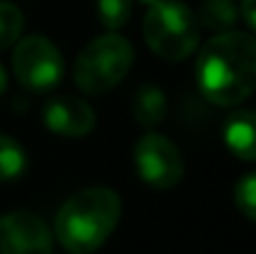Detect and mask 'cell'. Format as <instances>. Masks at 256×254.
<instances>
[{"mask_svg":"<svg viewBox=\"0 0 256 254\" xmlns=\"http://www.w3.org/2000/svg\"><path fill=\"white\" fill-rule=\"evenodd\" d=\"M222 137L234 157L244 162H256V110L232 112L224 122Z\"/></svg>","mask_w":256,"mask_h":254,"instance_id":"obj_9","label":"cell"},{"mask_svg":"<svg viewBox=\"0 0 256 254\" xmlns=\"http://www.w3.org/2000/svg\"><path fill=\"white\" fill-rule=\"evenodd\" d=\"M234 204H236V209L246 219L256 222V172L244 174L236 182V187H234Z\"/></svg>","mask_w":256,"mask_h":254,"instance_id":"obj_15","label":"cell"},{"mask_svg":"<svg viewBox=\"0 0 256 254\" xmlns=\"http://www.w3.org/2000/svg\"><path fill=\"white\" fill-rule=\"evenodd\" d=\"M22 13L15 3H8V0H0V50H8L12 48L20 35H22Z\"/></svg>","mask_w":256,"mask_h":254,"instance_id":"obj_13","label":"cell"},{"mask_svg":"<svg viewBox=\"0 0 256 254\" xmlns=\"http://www.w3.org/2000/svg\"><path fill=\"white\" fill-rule=\"evenodd\" d=\"M5 87H8V73H5V68L0 65V97H2Z\"/></svg>","mask_w":256,"mask_h":254,"instance_id":"obj_17","label":"cell"},{"mask_svg":"<svg viewBox=\"0 0 256 254\" xmlns=\"http://www.w3.org/2000/svg\"><path fill=\"white\" fill-rule=\"evenodd\" d=\"M0 254H52V232L30 212L5 214L0 217Z\"/></svg>","mask_w":256,"mask_h":254,"instance_id":"obj_7","label":"cell"},{"mask_svg":"<svg viewBox=\"0 0 256 254\" xmlns=\"http://www.w3.org/2000/svg\"><path fill=\"white\" fill-rule=\"evenodd\" d=\"M142 3H147V5H150V3H154V0H142Z\"/></svg>","mask_w":256,"mask_h":254,"instance_id":"obj_18","label":"cell"},{"mask_svg":"<svg viewBox=\"0 0 256 254\" xmlns=\"http://www.w3.org/2000/svg\"><path fill=\"white\" fill-rule=\"evenodd\" d=\"M132 115L140 127H157L167 115V97L157 85H142L132 97Z\"/></svg>","mask_w":256,"mask_h":254,"instance_id":"obj_10","label":"cell"},{"mask_svg":"<svg viewBox=\"0 0 256 254\" xmlns=\"http://www.w3.org/2000/svg\"><path fill=\"white\" fill-rule=\"evenodd\" d=\"M194 75L199 92L216 107H236L256 90V38L219 33L202 45Z\"/></svg>","mask_w":256,"mask_h":254,"instance_id":"obj_1","label":"cell"},{"mask_svg":"<svg viewBox=\"0 0 256 254\" xmlns=\"http://www.w3.org/2000/svg\"><path fill=\"white\" fill-rule=\"evenodd\" d=\"M144 40L162 60L182 63L199 45V20L179 0H154L142 23Z\"/></svg>","mask_w":256,"mask_h":254,"instance_id":"obj_3","label":"cell"},{"mask_svg":"<svg viewBox=\"0 0 256 254\" xmlns=\"http://www.w3.org/2000/svg\"><path fill=\"white\" fill-rule=\"evenodd\" d=\"M12 73L30 92H48L62 80L65 60L52 40L45 35H28L15 43Z\"/></svg>","mask_w":256,"mask_h":254,"instance_id":"obj_5","label":"cell"},{"mask_svg":"<svg viewBox=\"0 0 256 254\" xmlns=\"http://www.w3.org/2000/svg\"><path fill=\"white\" fill-rule=\"evenodd\" d=\"M134 167L144 184L154 189H172L184 177V157L172 140L150 132L134 145Z\"/></svg>","mask_w":256,"mask_h":254,"instance_id":"obj_6","label":"cell"},{"mask_svg":"<svg viewBox=\"0 0 256 254\" xmlns=\"http://www.w3.org/2000/svg\"><path fill=\"white\" fill-rule=\"evenodd\" d=\"M120 217L122 202L114 189L87 187L60 207L55 237L70 254H92L110 239Z\"/></svg>","mask_w":256,"mask_h":254,"instance_id":"obj_2","label":"cell"},{"mask_svg":"<svg viewBox=\"0 0 256 254\" xmlns=\"http://www.w3.org/2000/svg\"><path fill=\"white\" fill-rule=\"evenodd\" d=\"M239 13H242V18L246 20V25L254 30V35H256V0H242Z\"/></svg>","mask_w":256,"mask_h":254,"instance_id":"obj_16","label":"cell"},{"mask_svg":"<svg viewBox=\"0 0 256 254\" xmlns=\"http://www.w3.org/2000/svg\"><path fill=\"white\" fill-rule=\"evenodd\" d=\"M236 5L234 0H204L202 8H199V15L196 20L204 25V28H214V30H226L236 23Z\"/></svg>","mask_w":256,"mask_h":254,"instance_id":"obj_12","label":"cell"},{"mask_svg":"<svg viewBox=\"0 0 256 254\" xmlns=\"http://www.w3.org/2000/svg\"><path fill=\"white\" fill-rule=\"evenodd\" d=\"M134 63L132 45L114 30L90 40L75 60V85L85 95H104L122 83Z\"/></svg>","mask_w":256,"mask_h":254,"instance_id":"obj_4","label":"cell"},{"mask_svg":"<svg viewBox=\"0 0 256 254\" xmlns=\"http://www.w3.org/2000/svg\"><path fill=\"white\" fill-rule=\"evenodd\" d=\"M132 10H134V0H97V15L107 30L124 28L132 18Z\"/></svg>","mask_w":256,"mask_h":254,"instance_id":"obj_14","label":"cell"},{"mask_svg":"<svg viewBox=\"0 0 256 254\" xmlns=\"http://www.w3.org/2000/svg\"><path fill=\"white\" fill-rule=\"evenodd\" d=\"M28 169V155L18 140L0 132V182H15Z\"/></svg>","mask_w":256,"mask_h":254,"instance_id":"obj_11","label":"cell"},{"mask_svg":"<svg viewBox=\"0 0 256 254\" xmlns=\"http://www.w3.org/2000/svg\"><path fill=\"white\" fill-rule=\"evenodd\" d=\"M42 122L50 132L68 137V140H78L85 137L87 132H92L94 127V110L80 97H70V95H58L50 97L42 107Z\"/></svg>","mask_w":256,"mask_h":254,"instance_id":"obj_8","label":"cell"}]
</instances>
